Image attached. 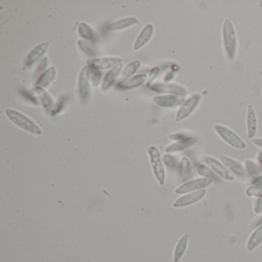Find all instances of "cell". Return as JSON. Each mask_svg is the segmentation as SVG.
Instances as JSON below:
<instances>
[{"mask_svg": "<svg viewBox=\"0 0 262 262\" xmlns=\"http://www.w3.org/2000/svg\"><path fill=\"white\" fill-rule=\"evenodd\" d=\"M36 92L44 108L47 111H53V108H53L54 107V100H53V97L50 96V93L47 90H45V89L39 86H36Z\"/></svg>", "mask_w": 262, "mask_h": 262, "instance_id": "obj_24", "label": "cell"}, {"mask_svg": "<svg viewBox=\"0 0 262 262\" xmlns=\"http://www.w3.org/2000/svg\"><path fill=\"white\" fill-rule=\"evenodd\" d=\"M57 71L54 67H50L47 69L45 73H42L39 78H38L37 82H36V86L41 87V88H47L51 85L52 82L56 79Z\"/></svg>", "mask_w": 262, "mask_h": 262, "instance_id": "obj_22", "label": "cell"}, {"mask_svg": "<svg viewBox=\"0 0 262 262\" xmlns=\"http://www.w3.org/2000/svg\"><path fill=\"white\" fill-rule=\"evenodd\" d=\"M245 170H246V172L248 173V176L254 178L258 176L260 169H259V167L257 166V163L254 162V161L251 160V159H246L245 161Z\"/></svg>", "mask_w": 262, "mask_h": 262, "instance_id": "obj_29", "label": "cell"}, {"mask_svg": "<svg viewBox=\"0 0 262 262\" xmlns=\"http://www.w3.org/2000/svg\"><path fill=\"white\" fill-rule=\"evenodd\" d=\"M159 73H160V70H159V67H155V68L151 69L148 76V80H147V86L148 88H150L151 85H152L153 82H154L156 77L159 76Z\"/></svg>", "mask_w": 262, "mask_h": 262, "instance_id": "obj_34", "label": "cell"}, {"mask_svg": "<svg viewBox=\"0 0 262 262\" xmlns=\"http://www.w3.org/2000/svg\"><path fill=\"white\" fill-rule=\"evenodd\" d=\"M177 174L179 179L184 183L191 180L194 177L192 165L188 158L183 157L179 161L177 167Z\"/></svg>", "mask_w": 262, "mask_h": 262, "instance_id": "obj_14", "label": "cell"}, {"mask_svg": "<svg viewBox=\"0 0 262 262\" xmlns=\"http://www.w3.org/2000/svg\"><path fill=\"white\" fill-rule=\"evenodd\" d=\"M123 69V64L120 63L116 66L113 69L110 70L108 73L105 74L103 82H102V90L107 91L110 90L117 81L118 78L120 76Z\"/></svg>", "mask_w": 262, "mask_h": 262, "instance_id": "obj_20", "label": "cell"}, {"mask_svg": "<svg viewBox=\"0 0 262 262\" xmlns=\"http://www.w3.org/2000/svg\"><path fill=\"white\" fill-rule=\"evenodd\" d=\"M254 211L256 214H262V199H257L254 206Z\"/></svg>", "mask_w": 262, "mask_h": 262, "instance_id": "obj_36", "label": "cell"}, {"mask_svg": "<svg viewBox=\"0 0 262 262\" xmlns=\"http://www.w3.org/2000/svg\"><path fill=\"white\" fill-rule=\"evenodd\" d=\"M78 45L82 49V51L85 52L86 54L90 55V56H94V52H93V49L86 42L82 40H79L78 41Z\"/></svg>", "mask_w": 262, "mask_h": 262, "instance_id": "obj_35", "label": "cell"}, {"mask_svg": "<svg viewBox=\"0 0 262 262\" xmlns=\"http://www.w3.org/2000/svg\"><path fill=\"white\" fill-rule=\"evenodd\" d=\"M188 136H187L186 134H184V133H174V134H171L168 136V138H169L171 140L177 142V141L185 139V138L188 137Z\"/></svg>", "mask_w": 262, "mask_h": 262, "instance_id": "obj_37", "label": "cell"}, {"mask_svg": "<svg viewBox=\"0 0 262 262\" xmlns=\"http://www.w3.org/2000/svg\"><path fill=\"white\" fill-rule=\"evenodd\" d=\"M260 165H261V166H262V161H261V162H260Z\"/></svg>", "mask_w": 262, "mask_h": 262, "instance_id": "obj_42", "label": "cell"}, {"mask_svg": "<svg viewBox=\"0 0 262 262\" xmlns=\"http://www.w3.org/2000/svg\"><path fill=\"white\" fill-rule=\"evenodd\" d=\"M203 162L224 180L228 182H233L234 180V176L232 173L222 163L220 160H217L215 158L209 156H205L202 158Z\"/></svg>", "mask_w": 262, "mask_h": 262, "instance_id": "obj_7", "label": "cell"}, {"mask_svg": "<svg viewBox=\"0 0 262 262\" xmlns=\"http://www.w3.org/2000/svg\"><path fill=\"white\" fill-rule=\"evenodd\" d=\"M123 59L122 58L106 57L99 58V59H90L87 61V65L91 70H106L108 69H113L116 66L122 63Z\"/></svg>", "mask_w": 262, "mask_h": 262, "instance_id": "obj_9", "label": "cell"}, {"mask_svg": "<svg viewBox=\"0 0 262 262\" xmlns=\"http://www.w3.org/2000/svg\"><path fill=\"white\" fill-rule=\"evenodd\" d=\"M205 194H206L205 189L183 194L182 197L179 198L177 200L173 202L172 207L177 208L190 206V205H194L202 200L205 197Z\"/></svg>", "mask_w": 262, "mask_h": 262, "instance_id": "obj_10", "label": "cell"}, {"mask_svg": "<svg viewBox=\"0 0 262 262\" xmlns=\"http://www.w3.org/2000/svg\"><path fill=\"white\" fill-rule=\"evenodd\" d=\"M139 24V21L137 18L128 17L111 23L105 27V29L108 31H120Z\"/></svg>", "mask_w": 262, "mask_h": 262, "instance_id": "obj_21", "label": "cell"}, {"mask_svg": "<svg viewBox=\"0 0 262 262\" xmlns=\"http://www.w3.org/2000/svg\"><path fill=\"white\" fill-rule=\"evenodd\" d=\"M6 115L13 123L24 129V131L28 132L36 136H41L43 133L40 127L36 122L16 110L8 108L6 110Z\"/></svg>", "mask_w": 262, "mask_h": 262, "instance_id": "obj_2", "label": "cell"}, {"mask_svg": "<svg viewBox=\"0 0 262 262\" xmlns=\"http://www.w3.org/2000/svg\"><path fill=\"white\" fill-rule=\"evenodd\" d=\"M141 65H142V63H141L140 61H134V62H132L131 63L128 64L123 69L122 73H121L120 82L127 80V79L132 78V76L140 68Z\"/></svg>", "mask_w": 262, "mask_h": 262, "instance_id": "obj_27", "label": "cell"}, {"mask_svg": "<svg viewBox=\"0 0 262 262\" xmlns=\"http://www.w3.org/2000/svg\"><path fill=\"white\" fill-rule=\"evenodd\" d=\"M262 225V219H260V220H259V222H257V225Z\"/></svg>", "mask_w": 262, "mask_h": 262, "instance_id": "obj_41", "label": "cell"}, {"mask_svg": "<svg viewBox=\"0 0 262 262\" xmlns=\"http://www.w3.org/2000/svg\"><path fill=\"white\" fill-rule=\"evenodd\" d=\"M262 243V225H259L254 231L247 242V250L252 251Z\"/></svg>", "mask_w": 262, "mask_h": 262, "instance_id": "obj_25", "label": "cell"}, {"mask_svg": "<svg viewBox=\"0 0 262 262\" xmlns=\"http://www.w3.org/2000/svg\"><path fill=\"white\" fill-rule=\"evenodd\" d=\"M214 130L216 134L230 146L239 150L246 148L247 145L245 141L228 127L220 124H215L214 125Z\"/></svg>", "mask_w": 262, "mask_h": 262, "instance_id": "obj_3", "label": "cell"}, {"mask_svg": "<svg viewBox=\"0 0 262 262\" xmlns=\"http://www.w3.org/2000/svg\"><path fill=\"white\" fill-rule=\"evenodd\" d=\"M90 72L91 69L85 66L81 70L79 78V93L83 100H87L90 95Z\"/></svg>", "mask_w": 262, "mask_h": 262, "instance_id": "obj_12", "label": "cell"}, {"mask_svg": "<svg viewBox=\"0 0 262 262\" xmlns=\"http://www.w3.org/2000/svg\"><path fill=\"white\" fill-rule=\"evenodd\" d=\"M148 79L146 74H139L137 76H133L127 80L119 82L117 85V88L121 90H132L138 88L145 83V81Z\"/></svg>", "mask_w": 262, "mask_h": 262, "instance_id": "obj_18", "label": "cell"}, {"mask_svg": "<svg viewBox=\"0 0 262 262\" xmlns=\"http://www.w3.org/2000/svg\"><path fill=\"white\" fill-rule=\"evenodd\" d=\"M198 174L200 176H202V178H206V179H212L213 181L217 180L219 176L208 166V165H199L197 168Z\"/></svg>", "mask_w": 262, "mask_h": 262, "instance_id": "obj_28", "label": "cell"}, {"mask_svg": "<svg viewBox=\"0 0 262 262\" xmlns=\"http://www.w3.org/2000/svg\"><path fill=\"white\" fill-rule=\"evenodd\" d=\"M219 160L222 162V163L231 171L233 174L235 176H238L240 178H244L246 176V170L245 167L243 166L242 163L235 159H231L228 156H219Z\"/></svg>", "mask_w": 262, "mask_h": 262, "instance_id": "obj_13", "label": "cell"}, {"mask_svg": "<svg viewBox=\"0 0 262 262\" xmlns=\"http://www.w3.org/2000/svg\"><path fill=\"white\" fill-rule=\"evenodd\" d=\"M149 89L155 93H167L184 98L188 94V90L179 84L155 83Z\"/></svg>", "mask_w": 262, "mask_h": 262, "instance_id": "obj_8", "label": "cell"}, {"mask_svg": "<svg viewBox=\"0 0 262 262\" xmlns=\"http://www.w3.org/2000/svg\"><path fill=\"white\" fill-rule=\"evenodd\" d=\"M251 142L259 148H262V139L261 138H254L251 139Z\"/></svg>", "mask_w": 262, "mask_h": 262, "instance_id": "obj_40", "label": "cell"}, {"mask_svg": "<svg viewBox=\"0 0 262 262\" xmlns=\"http://www.w3.org/2000/svg\"><path fill=\"white\" fill-rule=\"evenodd\" d=\"M49 48L50 43L48 42H42L36 46L27 56L26 65L28 67L34 65L37 61L43 57L44 55L48 51Z\"/></svg>", "mask_w": 262, "mask_h": 262, "instance_id": "obj_17", "label": "cell"}, {"mask_svg": "<svg viewBox=\"0 0 262 262\" xmlns=\"http://www.w3.org/2000/svg\"><path fill=\"white\" fill-rule=\"evenodd\" d=\"M184 97L174 95H162L153 98V102L162 108H171L181 106L185 102Z\"/></svg>", "mask_w": 262, "mask_h": 262, "instance_id": "obj_11", "label": "cell"}, {"mask_svg": "<svg viewBox=\"0 0 262 262\" xmlns=\"http://www.w3.org/2000/svg\"><path fill=\"white\" fill-rule=\"evenodd\" d=\"M79 33L83 39L87 41L95 42L97 39V35L91 27L85 23H81L78 27Z\"/></svg>", "mask_w": 262, "mask_h": 262, "instance_id": "obj_26", "label": "cell"}, {"mask_svg": "<svg viewBox=\"0 0 262 262\" xmlns=\"http://www.w3.org/2000/svg\"><path fill=\"white\" fill-rule=\"evenodd\" d=\"M247 137L248 139H254L257 131V119L253 105H248L246 113Z\"/></svg>", "mask_w": 262, "mask_h": 262, "instance_id": "obj_15", "label": "cell"}, {"mask_svg": "<svg viewBox=\"0 0 262 262\" xmlns=\"http://www.w3.org/2000/svg\"><path fill=\"white\" fill-rule=\"evenodd\" d=\"M252 185L254 186L262 187V174L261 176H257L253 179Z\"/></svg>", "mask_w": 262, "mask_h": 262, "instance_id": "obj_39", "label": "cell"}, {"mask_svg": "<svg viewBox=\"0 0 262 262\" xmlns=\"http://www.w3.org/2000/svg\"><path fill=\"white\" fill-rule=\"evenodd\" d=\"M154 30V26L152 24H148V25L145 26V28L139 33V36H138L136 42H135V51H139V50L143 48L146 44H148L150 39L152 37Z\"/></svg>", "mask_w": 262, "mask_h": 262, "instance_id": "obj_19", "label": "cell"}, {"mask_svg": "<svg viewBox=\"0 0 262 262\" xmlns=\"http://www.w3.org/2000/svg\"><path fill=\"white\" fill-rule=\"evenodd\" d=\"M148 154L149 156L150 162L155 177L159 185L162 186L165 185V168L160 151L157 147L151 145L148 147Z\"/></svg>", "mask_w": 262, "mask_h": 262, "instance_id": "obj_4", "label": "cell"}, {"mask_svg": "<svg viewBox=\"0 0 262 262\" xmlns=\"http://www.w3.org/2000/svg\"><path fill=\"white\" fill-rule=\"evenodd\" d=\"M245 194L248 197H254L257 199H262V187L252 186L248 187L245 190Z\"/></svg>", "mask_w": 262, "mask_h": 262, "instance_id": "obj_32", "label": "cell"}, {"mask_svg": "<svg viewBox=\"0 0 262 262\" xmlns=\"http://www.w3.org/2000/svg\"><path fill=\"white\" fill-rule=\"evenodd\" d=\"M212 183V179H206V178L191 179L178 187L174 190V193L177 194H185L188 193L194 192V191H199V190L205 189Z\"/></svg>", "mask_w": 262, "mask_h": 262, "instance_id": "obj_6", "label": "cell"}, {"mask_svg": "<svg viewBox=\"0 0 262 262\" xmlns=\"http://www.w3.org/2000/svg\"><path fill=\"white\" fill-rule=\"evenodd\" d=\"M103 73L99 70H91L90 72V79H91L92 85L94 87H98L102 82Z\"/></svg>", "mask_w": 262, "mask_h": 262, "instance_id": "obj_31", "label": "cell"}, {"mask_svg": "<svg viewBox=\"0 0 262 262\" xmlns=\"http://www.w3.org/2000/svg\"><path fill=\"white\" fill-rule=\"evenodd\" d=\"M48 58H42V59H41L40 62H39V66L37 67V69H36V73H35V76H39V77L42 73H45V72L47 71V67H48Z\"/></svg>", "mask_w": 262, "mask_h": 262, "instance_id": "obj_33", "label": "cell"}, {"mask_svg": "<svg viewBox=\"0 0 262 262\" xmlns=\"http://www.w3.org/2000/svg\"><path fill=\"white\" fill-rule=\"evenodd\" d=\"M162 160L164 164L170 169H176V168L177 169L178 165L179 163L177 158L169 154H165L162 156Z\"/></svg>", "mask_w": 262, "mask_h": 262, "instance_id": "obj_30", "label": "cell"}, {"mask_svg": "<svg viewBox=\"0 0 262 262\" xmlns=\"http://www.w3.org/2000/svg\"><path fill=\"white\" fill-rule=\"evenodd\" d=\"M63 100H62V99H61L60 101H59V103H58V105H56V106L54 108H53V111L51 112L52 116H56V114H58V113H59V112H60L61 110H62V108H63Z\"/></svg>", "mask_w": 262, "mask_h": 262, "instance_id": "obj_38", "label": "cell"}, {"mask_svg": "<svg viewBox=\"0 0 262 262\" xmlns=\"http://www.w3.org/2000/svg\"><path fill=\"white\" fill-rule=\"evenodd\" d=\"M188 240H189V234H185L179 238V242L176 244V248L174 250V254H173V261L179 262L181 259L183 257L186 251L187 247L188 245Z\"/></svg>", "mask_w": 262, "mask_h": 262, "instance_id": "obj_23", "label": "cell"}, {"mask_svg": "<svg viewBox=\"0 0 262 262\" xmlns=\"http://www.w3.org/2000/svg\"><path fill=\"white\" fill-rule=\"evenodd\" d=\"M197 142V138L194 137V136H188L185 139H181V140L177 141L171 145H168L165 148V151L167 153L179 152V151H184V150L191 148L193 145H195Z\"/></svg>", "mask_w": 262, "mask_h": 262, "instance_id": "obj_16", "label": "cell"}, {"mask_svg": "<svg viewBox=\"0 0 262 262\" xmlns=\"http://www.w3.org/2000/svg\"><path fill=\"white\" fill-rule=\"evenodd\" d=\"M222 41L227 59L229 62H234L237 56L238 42L234 24L228 18L224 20L222 25Z\"/></svg>", "mask_w": 262, "mask_h": 262, "instance_id": "obj_1", "label": "cell"}, {"mask_svg": "<svg viewBox=\"0 0 262 262\" xmlns=\"http://www.w3.org/2000/svg\"><path fill=\"white\" fill-rule=\"evenodd\" d=\"M202 100V96L199 93L191 95L188 99L184 102L176 113V121L177 122H182L187 118L189 117L194 113L198 107L200 105Z\"/></svg>", "mask_w": 262, "mask_h": 262, "instance_id": "obj_5", "label": "cell"}]
</instances>
